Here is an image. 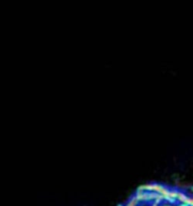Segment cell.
I'll list each match as a JSON object with an SVG mask.
<instances>
[]
</instances>
